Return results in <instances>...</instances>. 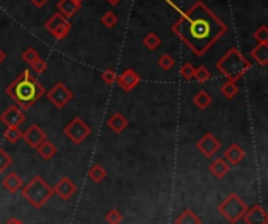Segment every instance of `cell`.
<instances>
[{"instance_id":"cell-1","label":"cell","mask_w":268,"mask_h":224,"mask_svg":"<svg viewBox=\"0 0 268 224\" xmlns=\"http://www.w3.org/2000/svg\"><path fill=\"white\" fill-rule=\"evenodd\" d=\"M173 32L201 57L227 32V25L203 2H196L173 25Z\"/></svg>"},{"instance_id":"cell-2","label":"cell","mask_w":268,"mask_h":224,"mask_svg":"<svg viewBox=\"0 0 268 224\" xmlns=\"http://www.w3.org/2000/svg\"><path fill=\"white\" fill-rule=\"evenodd\" d=\"M6 94L13 101H16L21 110H28L35 105L36 101L46 94V89L30 74V71H22L18 79L6 86Z\"/></svg>"},{"instance_id":"cell-3","label":"cell","mask_w":268,"mask_h":224,"mask_svg":"<svg viewBox=\"0 0 268 224\" xmlns=\"http://www.w3.org/2000/svg\"><path fill=\"white\" fill-rule=\"evenodd\" d=\"M251 68L252 64L242 55V52L237 47L229 49L217 63V69L230 81L242 79Z\"/></svg>"},{"instance_id":"cell-4","label":"cell","mask_w":268,"mask_h":224,"mask_svg":"<svg viewBox=\"0 0 268 224\" xmlns=\"http://www.w3.org/2000/svg\"><path fill=\"white\" fill-rule=\"evenodd\" d=\"M21 191L27 203L35 208H41L54 196V188L41 176H35L25 186H22Z\"/></svg>"},{"instance_id":"cell-5","label":"cell","mask_w":268,"mask_h":224,"mask_svg":"<svg viewBox=\"0 0 268 224\" xmlns=\"http://www.w3.org/2000/svg\"><path fill=\"white\" fill-rule=\"evenodd\" d=\"M248 205L245 204V201L235 195V193H230L226 196V199L218 205V213L230 224H237L243 218L245 212H247Z\"/></svg>"},{"instance_id":"cell-6","label":"cell","mask_w":268,"mask_h":224,"mask_svg":"<svg viewBox=\"0 0 268 224\" xmlns=\"http://www.w3.org/2000/svg\"><path fill=\"white\" fill-rule=\"evenodd\" d=\"M63 133L72 141L74 144H80L89 137L91 129H89V125L83 121V119L74 118L72 121L63 129Z\"/></svg>"},{"instance_id":"cell-7","label":"cell","mask_w":268,"mask_h":224,"mask_svg":"<svg viewBox=\"0 0 268 224\" xmlns=\"http://www.w3.org/2000/svg\"><path fill=\"white\" fill-rule=\"evenodd\" d=\"M46 30L57 40H64L71 32V22L66 19L63 14L55 13L47 22H46Z\"/></svg>"},{"instance_id":"cell-8","label":"cell","mask_w":268,"mask_h":224,"mask_svg":"<svg viewBox=\"0 0 268 224\" xmlns=\"http://www.w3.org/2000/svg\"><path fill=\"white\" fill-rule=\"evenodd\" d=\"M46 96H47V99L50 101L52 105H55V108H63L64 105H68L74 98L71 89L64 83H62V81H58V83L52 86L46 93Z\"/></svg>"},{"instance_id":"cell-9","label":"cell","mask_w":268,"mask_h":224,"mask_svg":"<svg viewBox=\"0 0 268 224\" xmlns=\"http://www.w3.org/2000/svg\"><path fill=\"white\" fill-rule=\"evenodd\" d=\"M196 147L206 159H212V157L221 149V141L215 137L213 133H206L204 137H201L198 140Z\"/></svg>"},{"instance_id":"cell-10","label":"cell","mask_w":268,"mask_h":224,"mask_svg":"<svg viewBox=\"0 0 268 224\" xmlns=\"http://www.w3.org/2000/svg\"><path fill=\"white\" fill-rule=\"evenodd\" d=\"M0 121L6 127H19L25 121V113L18 105H10L3 113H0Z\"/></svg>"},{"instance_id":"cell-11","label":"cell","mask_w":268,"mask_h":224,"mask_svg":"<svg viewBox=\"0 0 268 224\" xmlns=\"http://www.w3.org/2000/svg\"><path fill=\"white\" fill-rule=\"evenodd\" d=\"M22 138H24V141L30 147L36 149L44 140L47 138V135H46V132H44L38 124H32L25 132H22Z\"/></svg>"},{"instance_id":"cell-12","label":"cell","mask_w":268,"mask_h":224,"mask_svg":"<svg viewBox=\"0 0 268 224\" xmlns=\"http://www.w3.org/2000/svg\"><path fill=\"white\" fill-rule=\"evenodd\" d=\"M242 220H245L247 224H268V213L265 212V208L262 205L256 204L247 208Z\"/></svg>"},{"instance_id":"cell-13","label":"cell","mask_w":268,"mask_h":224,"mask_svg":"<svg viewBox=\"0 0 268 224\" xmlns=\"http://www.w3.org/2000/svg\"><path fill=\"white\" fill-rule=\"evenodd\" d=\"M77 191V185L74 183L69 177H62L58 183L54 186V195H58L63 201L71 199Z\"/></svg>"},{"instance_id":"cell-14","label":"cell","mask_w":268,"mask_h":224,"mask_svg":"<svg viewBox=\"0 0 268 224\" xmlns=\"http://www.w3.org/2000/svg\"><path fill=\"white\" fill-rule=\"evenodd\" d=\"M116 80H118L119 86H121L125 93H129V91H132V89L140 83V76H138V72H137V71H133V69H125V71L121 74V76L116 77Z\"/></svg>"},{"instance_id":"cell-15","label":"cell","mask_w":268,"mask_h":224,"mask_svg":"<svg viewBox=\"0 0 268 224\" xmlns=\"http://www.w3.org/2000/svg\"><path fill=\"white\" fill-rule=\"evenodd\" d=\"M80 6H82V3H77L76 0H60L58 11H60V14H63L66 19H71L79 13Z\"/></svg>"},{"instance_id":"cell-16","label":"cell","mask_w":268,"mask_h":224,"mask_svg":"<svg viewBox=\"0 0 268 224\" xmlns=\"http://www.w3.org/2000/svg\"><path fill=\"white\" fill-rule=\"evenodd\" d=\"M223 159L227 163H230V165H238V163L245 159V151L237 143H234L225 151V157H223Z\"/></svg>"},{"instance_id":"cell-17","label":"cell","mask_w":268,"mask_h":224,"mask_svg":"<svg viewBox=\"0 0 268 224\" xmlns=\"http://www.w3.org/2000/svg\"><path fill=\"white\" fill-rule=\"evenodd\" d=\"M2 185L5 186V190L6 191H10V193H18L22 186H24V182H22V177L18 174V173H10V174H6L3 177V181H2Z\"/></svg>"},{"instance_id":"cell-18","label":"cell","mask_w":268,"mask_h":224,"mask_svg":"<svg viewBox=\"0 0 268 224\" xmlns=\"http://www.w3.org/2000/svg\"><path fill=\"white\" fill-rule=\"evenodd\" d=\"M107 125L115 133H123L125 130V127L129 125V122H127V119L124 118L123 113H113L110 116L108 121H107Z\"/></svg>"},{"instance_id":"cell-19","label":"cell","mask_w":268,"mask_h":224,"mask_svg":"<svg viewBox=\"0 0 268 224\" xmlns=\"http://www.w3.org/2000/svg\"><path fill=\"white\" fill-rule=\"evenodd\" d=\"M208 169H210L212 176H215L217 179H223L229 173V163L225 159H215V160H212Z\"/></svg>"},{"instance_id":"cell-20","label":"cell","mask_w":268,"mask_h":224,"mask_svg":"<svg viewBox=\"0 0 268 224\" xmlns=\"http://www.w3.org/2000/svg\"><path fill=\"white\" fill-rule=\"evenodd\" d=\"M36 151H38V155L41 157L42 160H50L52 157L57 154V147H55L54 143H50V141L46 138L38 147H36Z\"/></svg>"},{"instance_id":"cell-21","label":"cell","mask_w":268,"mask_h":224,"mask_svg":"<svg viewBox=\"0 0 268 224\" xmlns=\"http://www.w3.org/2000/svg\"><path fill=\"white\" fill-rule=\"evenodd\" d=\"M251 57L256 60L260 66H265L268 63V44H259L251 50Z\"/></svg>"},{"instance_id":"cell-22","label":"cell","mask_w":268,"mask_h":224,"mask_svg":"<svg viewBox=\"0 0 268 224\" xmlns=\"http://www.w3.org/2000/svg\"><path fill=\"white\" fill-rule=\"evenodd\" d=\"M176 224H203V221H201V218L195 212L187 208V210H184L176 218Z\"/></svg>"},{"instance_id":"cell-23","label":"cell","mask_w":268,"mask_h":224,"mask_svg":"<svg viewBox=\"0 0 268 224\" xmlns=\"http://www.w3.org/2000/svg\"><path fill=\"white\" fill-rule=\"evenodd\" d=\"M212 96L208 94L207 91H204V89H201V91L196 93V96L193 98V102H195V105L199 108V110H206L208 105L212 103Z\"/></svg>"},{"instance_id":"cell-24","label":"cell","mask_w":268,"mask_h":224,"mask_svg":"<svg viewBox=\"0 0 268 224\" xmlns=\"http://www.w3.org/2000/svg\"><path fill=\"white\" fill-rule=\"evenodd\" d=\"M88 177H89V181H93L94 183H101L103 179L107 177V171L103 169L101 165H93L91 168H89V171H88Z\"/></svg>"},{"instance_id":"cell-25","label":"cell","mask_w":268,"mask_h":224,"mask_svg":"<svg viewBox=\"0 0 268 224\" xmlns=\"http://www.w3.org/2000/svg\"><path fill=\"white\" fill-rule=\"evenodd\" d=\"M143 44L149 49V50H155L157 49L160 44H162V40H160V36L155 33V32H149L146 36H144V40H143Z\"/></svg>"},{"instance_id":"cell-26","label":"cell","mask_w":268,"mask_h":224,"mask_svg":"<svg viewBox=\"0 0 268 224\" xmlns=\"http://www.w3.org/2000/svg\"><path fill=\"white\" fill-rule=\"evenodd\" d=\"M237 93H238L237 81H230V80H227L226 83L221 86V94L225 96L226 99H232V98H235Z\"/></svg>"},{"instance_id":"cell-27","label":"cell","mask_w":268,"mask_h":224,"mask_svg":"<svg viewBox=\"0 0 268 224\" xmlns=\"http://www.w3.org/2000/svg\"><path fill=\"white\" fill-rule=\"evenodd\" d=\"M3 138L8 141V143H18L22 138V132L19 130V127H6V130L3 132Z\"/></svg>"},{"instance_id":"cell-28","label":"cell","mask_w":268,"mask_h":224,"mask_svg":"<svg viewBox=\"0 0 268 224\" xmlns=\"http://www.w3.org/2000/svg\"><path fill=\"white\" fill-rule=\"evenodd\" d=\"M13 165V159L10 154L5 152V149L0 147V174L5 173V169H8Z\"/></svg>"},{"instance_id":"cell-29","label":"cell","mask_w":268,"mask_h":224,"mask_svg":"<svg viewBox=\"0 0 268 224\" xmlns=\"http://www.w3.org/2000/svg\"><path fill=\"white\" fill-rule=\"evenodd\" d=\"M195 79L199 81V83H204V81L212 79V74L206 66H199V68H195Z\"/></svg>"},{"instance_id":"cell-30","label":"cell","mask_w":268,"mask_h":224,"mask_svg":"<svg viewBox=\"0 0 268 224\" xmlns=\"http://www.w3.org/2000/svg\"><path fill=\"white\" fill-rule=\"evenodd\" d=\"M123 220H124V216L118 208H111V210L105 215V221L108 224H121Z\"/></svg>"},{"instance_id":"cell-31","label":"cell","mask_w":268,"mask_h":224,"mask_svg":"<svg viewBox=\"0 0 268 224\" xmlns=\"http://www.w3.org/2000/svg\"><path fill=\"white\" fill-rule=\"evenodd\" d=\"M101 22L103 25H105L107 28H113L116 24H118V16L113 13V11H107L103 16L101 18Z\"/></svg>"},{"instance_id":"cell-32","label":"cell","mask_w":268,"mask_h":224,"mask_svg":"<svg viewBox=\"0 0 268 224\" xmlns=\"http://www.w3.org/2000/svg\"><path fill=\"white\" fill-rule=\"evenodd\" d=\"M181 76L185 80H193L195 79V66L191 63H185L181 68Z\"/></svg>"},{"instance_id":"cell-33","label":"cell","mask_w":268,"mask_h":224,"mask_svg":"<svg viewBox=\"0 0 268 224\" xmlns=\"http://www.w3.org/2000/svg\"><path fill=\"white\" fill-rule=\"evenodd\" d=\"M159 66H160V68H162L163 71H169V69L174 66V58L171 57V55H168V54L162 55V57L159 58Z\"/></svg>"},{"instance_id":"cell-34","label":"cell","mask_w":268,"mask_h":224,"mask_svg":"<svg viewBox=\"0 0 268 224\" xmlns=\"http://www.w3.org/2000/svg\"><path fill=\"white\" fill-rule=\"evenodd\" d=\"M36 58H40V55H38V52H36V49H33V47L25 49L24 54H22V60H24V61L28 63V64H32Z\"/></svg>"},{"instance_id":"cell-35","label":"cell","mask_w":268,"mask_h":224,"mask_svg":"<svg viewBox=\"0 0 268 224\" xmlns=\"http://www.w3.org/2000/svg\"><path fill=\"white\" fill-rule=\"evenodd\" d=\"M254 38L259 41V44H268V28H267V25H262L260 28L256 30Z\"/></svg>"},{"instance_id":"cell-36","label":"cell","mask_w":268,"mask_h":224,"mask_svg":"<svg viewBox=\"0 0 268 224\" xmlns=\"http://www.w3.org/2000/svg\"><path fill=\"white\" fill-rule=\"evenodd\" d=\"M30 66H32V69H33L36 74H42V72H46V71H47V63L44 61V60H42L41 57H40V58H36L35 61H33L32 64H30Z\"/></svg>"},{"instance_id":"cell-37","label":"cell","mask_w":268,"mask_h":224,"mask_svg":"<svg viewBox=\"0 0 268 224\" xmlns=\"http://www.w3.org/2000/svg\"><path fill=\"white\" fill-rule=\"evenodd\" d=\"M116 72L113 69H105L102 72V80L105 81L107 85H113L115 81H116Z\"/></svg>"},{"instance_id":"cell-38","label":"cell","mask_w":268,"mask_h":224,"mask_svg":"<svg viewBox=\"0 0 268 224\" xmlns=\"http://www.w3.org/2000/svg\"><path fill=\"white\" fill-rule=\"evenodd\" d=\"M30 2H32L35 6H38V8H41V6L46 5V3L49 2V0H30Z\"/></svg>"},{"instance_id":"cell-39","label":"cell","mask_w":268,"mask_h":224,"mask_svg":"<svg viewBox=\"0 0 268 224\" xmlns=\"http://www.w3.org/2000/svg\"><path fill=\"white\" fill-rule=\"evenodd\" d=\"M6 224H25V223L21 221L19 218H14V216H13V218H10L8 221H6Z\"/></svg>"},{"instance_id":"cell-40","label":"cell","mask_w":268,"mask_h":224,"mask_svg":"<svg viewBox=\"0 0 268 224\" xmlns=\"http://www.w3.org/2000/svg\"><path fill=\"white\" fill-rule=\"evenodd\" d=\"M5 58H6V55H5V52L0 49V64H2L3 61H5Z\"/></svg>"},{"instance_id":"cell-41","label":"cell","mask_w":268,"mask_h":224,"mask_svg":"<svg viewBox=\"0 0 268 224\" xmlns=\"http://www.w3.org/2000/svg\"><path fill=\"white\" fill-rule=\"evenodd\" d=\"M107 2H108L110 5H113V6H116L118 3H121V0H107Z\"/></svg>"},{"instance_id":"cell-42","label":"cell","mask_w":268,"mask_h":224,"mask_svg":"<svg viewBox=\"0 0 268 224\" xmlns=\"http://www.w3.org/2000/svg\"><path fill=\"white\" fill-rule=\"evenodd\" d=\"M76 2H77V3H82V2H83V0H76Z\"/></svg>"}]
</instances>
